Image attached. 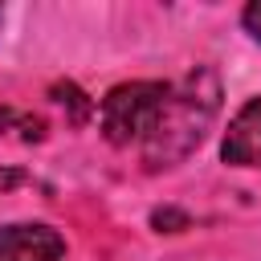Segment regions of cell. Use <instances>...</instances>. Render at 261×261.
<instances>
[{
	"mask_svg": "<svg viewBox=\"0 0 261 261\" xmlns=\"http://www.w3.org/2000/svg\"><path fill=\"white\" fill-rule=\"evenodd\" d=\"M8 130H16L20 143H41L49 126H45L41 114H20L12 106H0V135H8Z\"/></svg>",
	"mask_w": 261,
	"mask_h": 261,
	"instance_id": "obj_5",
	"label": "cell"
},
{
	"mask_svg": "<svg viewBox=\"0 0 261 261\" xmlns=\"http://www.w3.org/2000/svg\"><path fill=\"white\" fill-rule=\"evenodd\" d=\"M220 159L232 167H261V98H249L232 114L220 139Z\"/></svg>",
	"mask_w": 261,
	"mask_h": 261,
	"instance_id": "obj_4",
	"label": "cell"
},
{
	"mask_svg": "<svg viewBox=\"0 0 261 261\" xmlns=\"http://www.w3.org/2000/svg\"><path fill=\"white\" fill-rule=\"evenodd\" d=\"M220 106V86L208 69H192L179 86H171L151 135L143 139V163L151 171L179 163L192 147H200L212 114Z\"/></svg>",
	"mask_w": 261,
	"mask_h": 261,
	"instance_id": "obj_1",
	"label": "cell"
},
{
	"mask_svg": "<svg viewBox=\"0 0 261 261\" xmlns=\"http://www.w3.org/2000/svg\"><path fill=\"white\" fill-rule=\"evenodd\" d=\"M151 228L155 232H184V228H192V216L179 212V208H155L151 212Z\"/></svg>",
	"mask_w": 261,
	"mask_h": 261,
	"instance_id": "obj_7",
	"label": "cell"
},
{
	"mask_svg": "<svg viewBox=\"0 0 261 261\" xmlns=\"http://www.w3.org/2000/svg\"><path fill=\"white\" fill-rule=\"evenodd\" d=\"M49 94H53V102H61V106L69 110V122H73V126H82V122L90 118V110H94V102H90L73 82H57Z\"/></svg>",
	"mask_w": 261,
	"mask_h": 261,
	"instance_id": "obj_6",
	"label": "cell"
},
{
	"mask_svg": "<svg viewBox=\"0 0 261 261\" xmlns=\"http://www.w3.org/2000/svg\"><path fill=\"white\" fill-rule=\"evenodd\" d=\"M241 20H245L249 37H253V41H261V0H253V4L245 8V16H241Z\"/></svg>",
	"mask_w": 261,
	"mask_h": 261,
	"instance_id": "obj_8",
	"label": "cell"
},
{
	"mask_svg": "<svg viewBox=\"0 0 261 261\" xmlns=\"http://www.w3.org/2000/svg\"><path fill=\"white\" fill-rule=\"evenodd\" d=\"M29 175L24 171H16V167H0V192H8V188H16V184H24Z\"/></svg>",
	"mask_w": 261,
	"mask_h": 261,
	"instance_id": "obj_9",
	"label": "cell"
},
{
	"mask_svg": "<svg viewBox=\"0 0 261 261\" xmlns=\"http://www.w3.org/2000/svg\"><path fill=\"white\" fill-rule=\"evenodd\" d=\"M0 261H65V241L49 224H0Z\"/></svg>",
	"mask_w": 261,
	"mask_h": 261,
	"instance_id": "obj_3",
	"label": "cell"
},
{
	"mask_svg": "<svg viewBox=\"0 0 261 261\" xmlns=\"http://www.w3.org/2000/svg\"><path fill=\"white\" fill-rule=\"evenodd\" d=\"M171 86L167 82H122L114 86L106 98H102V135L114 143V147H130L151 135L163 102H167Z\"/></svg>",
	"mask_w": 261,
	"mask_h": 261,
	"instance_id": "obj_2",
	"label": "cell"
}]
</instances>
